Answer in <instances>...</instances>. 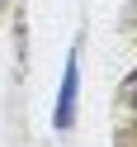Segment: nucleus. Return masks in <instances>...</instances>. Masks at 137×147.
Returning a JSON list of instances; mask_svg holds the SVG:
<instances>
[{"instance_id": "1", "label": "nucleus", "mask_w": 137, "mask_h": 147, "mask_svg": "<svg viewBox=\"0 0 137 147\" xmlns=\"http://www.w3.org/2000/svg\"><path fill=\"white\" fill-rule=\"evenodd\" d=\"M76 86H80V71H76V57H71V62H66V76H61V95H57V128H71Z\"/></svg>"}, {"instance_id": "2", "label": "nucleus", "mask_w": 137, "mask_h": 147, "mask_svg": "<svg viewBox=\"0 0 137 147\" xmlns=\"http://www.w3.org/2000/svg\"><path fill=\"white\" fill-rule=\"evenodd\" d=\"M123 95H128V100H132V105H137V71H132V76H128V81H123Z\"/></svg>"}]
</instances>
